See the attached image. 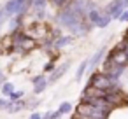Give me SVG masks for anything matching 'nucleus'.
Listing matches in <instances>:
<instances>
[{"instance_id": "1", "label": "nucleus", "mask_w": 128, "mask_h": 119, "mask_svg": "<svg viewBox=\"0 0 128 119\" xmlns=\"http://www.w3.org/2000/svg\"><path fill=\"white\" fill-rule=\"evenodd\" d=\"M23 2H25V0H11V2L6 5V9H4L6 14H14V12H18Z\"/></svg>"}, {"instance_id": "2", "label": "nucleus", "mask_w": 128, "mask_h": 119, "mask_svg": "<svg viewBox=\"0 0 128 119\" xmlns=\"http://www.w3.org/2000/svg\"><path fill=\"white\" fill-rule=\"evenodd\" d=\"M6 16H7V14H6V11L2 9V11H0V26H2V23H4V19H6Z\"/></svg>"}, {"instance_id": "3", "label": "nucleus", "mask_w": 128, "mask_h": 119, "mask_svg": "<svg viewBox=\"0 0 128 119\" xmlns=\"http://www.w3.org/2000/svg\"><path fill=\"white\" fill-rule=\"evenodd\" d=\"M11 91H12V86L11 84H6L4 86V93H11Z\"/></svg>"}, {"instance_id": "4", "label": "nucleus", "mask_w": 128, "mask_h": 119, "mask_svg": "<svg viewBox=\"0 0 128 119\" xmlns=\"http://www.w3.org/2000/svg\"><path fill=\"white\" fill-rule=\"evenodd\" d=\"M4 81V75H2V72H0V82H2Z\"/></svg>"}]
</instances>
